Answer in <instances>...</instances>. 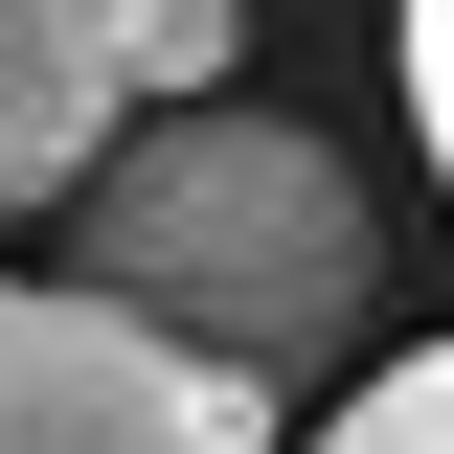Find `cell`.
I'll return each mask as SVG.
<instances>
[{
    "mask_svg": "<svg viewBox=\"0 0 454 454\" xmlns=\"http://www.w3.org/2000/svg\"><path fill=\"white\" fill-rule=\"evenodd\" d=\"M68 295L205 340V364H250V387H295V364L364 340L387 227H364L340 137H295V114H137V137L68 182Z\"/></svg>",
    "mask_w": 454,
    "mask_h": 454,
    "instance_id": "obj_1",
    "label": "cell"
},
{
    "mask_svg": "<svg viewBox=\"0 0 454 454\" xmlns=\"http://www.w3.org/2000/svg\"><path fill=\"white\" fill-rule=\"evenodd\" d=\"M0 454H295V432H273L250 364H205V340L46 273V295H0Z\"/></svg>",
    "mask_w": 454,
    "mask_h": 454,
    "instance_id": "obj_2",
    "label": "cell"
},
{
    "mask_svg": "<svg viewBox=\"0 0 454 454\" xmlns=\"http://www.w3.org/2000/svg\"><path fill=\"white\" fill-rule=\"evenodd\" d=\"M114 137H137L114 23H91V0H0V205H68Z\"/></svg>",
    "mask_w": 454,
    "mask_h": 454,
    "instance_id": "obj_3",
    "label": "cell"
},
{
    "mask_svg": "<svg viewBox=\"0 0 454 454\" xmlns=\"http://www.w3.org/2000/svg\"><path fill=\"white\" fill-rule=\"evenodd\" d=\"M91 23H114V91H137V114H227L250 0H91Z\"/></svg>",
    "mask_w": 454,
    "mask_h": 454,
    "instance_id": "obj_4",
    "label": "cell"
},
{
    "mask_svg": "<svg viewBox=\"0 0 454 454\" xmlns=\"http://www.w3.org/2000/svg\"><path fill=\"white\" fill-rule=\"evenodd\" d=\"M318 454H454V340H409V364H364Z\"/></svg>",
    "mask_w": 454,
    "mask_h": 454,
    "instance_id": "obj_5",
    "label": "cell"
},
{
    "mask_svg": "<svg viewBox=\"0 0 454 454\" xmlns=\"http://www.w3.org/2000/svg\"><path fill=\"white\" fill-rule=\"evenodd\" d=\"M409 137H432V182H454V0H409Z\"/></svg>",
    "mask_w": 454,
    "mask_h": 454,
    "instance_id": "obj_6",
    "label": "cell"
}]
</instances>
